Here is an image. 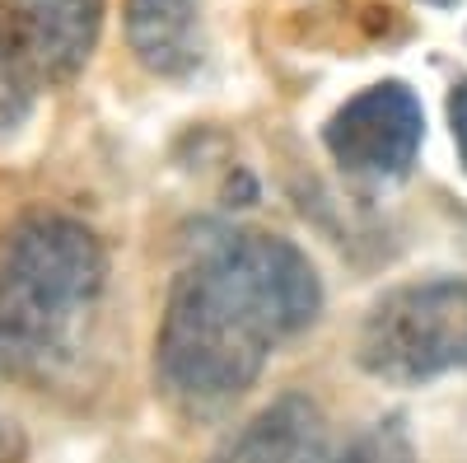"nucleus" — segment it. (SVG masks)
I'll use <instances>...</instances> for the list:
<instances>
[{"label": "nucleus", "mask_w": 467, "mask_h": 463, "mask_svg": "<svg viewBox=\"0 0 467 463\" xmlns=\"http://www.w3.org/2000/svg\"><path fill=\"white\" fill-rule=\"evenodd\" d=\"M318 314V267L290 239H215L169 286L154 332V379L182 407H224Z\"/></svg>", "instance_id": "f257e3e1"}, {"label": "nucleus", "mask_w": 467, "mask_h": 463, "mask_svg": "<svg viewBox=\"0 0 467 463\" xmlns=\"http://www.w3.org/2000/svg\"><path fill=\"white\" fill-rule=\"evenodd\" d=\"M108 290V248L70 211H28L0 239V379L43 384L89 337Z\"/></svg>", "instance_id": "f03ea898"}, {"label": "nucleus", "mask_w": 467, "mask_h": 463, "mask_svg": "<svg viewBox=\"0 0 467 463\" xmlns=\"http://www.w3.org/2000/svg\"><path fill=\"white\" fill-rule=\"evenodd\" d=\"M356 361L383 384H431L467 370V277L411 281L369 304Z\"/></svg>", "instance_id": "7ed1b4c3"}, {"label": "nucleus", "mask_w": 467, "mask_h": 463, "mask_svg": "<svg viewBox=\"0 0 467 463\" xmlns=\"http://www.w3.org/2000/svg\"><path fill=\"white\" fill-rule=\"evenodd\" d=\"M420 141H425V112L402 80L360 89L323 127V145L332 160L350 178H369V183L402 178L416 164Z\"/></svg>", "instance_id": "20e7f679"}, {"label": "nucleus", "mask_w": 467, "mask_h": 463, "mask_svg": "<svg viewBox=\"0 0 467 463\" xmlns=\"http://www.w3.org/2000/svg\"><path fill=\"white\" fill-rule=\"evenodd\" d=\"M103 5L108 0H5V15L37 80L66 85L89 66L103 28Z\"/></svg>", "instance_id": "39448f33"}, {"label": "nucleus", "mask_w": 467, "mask_h": 463, "mask_svg": "<svg viewBox=\"0 0 467 463\" xmlns=\"http://www.w3.org/2000/svg\"><path fill=\"white\" fill-rule=\"evenodd\" d=\"M127 43L150 75L182 80L206 57L202 0H127Z\"/></svg>", "instance_id": "423d86ee"}, {"label": "nucleus", "mask_w": 467, "mask_h": 463, "mask_svg": "<svg viewBox=\"0 0 467 463\" xmlns=\"http://www.w3.org/2000/svg\"><path fill=\"white\" fill-rule=\"evenodd\" d=\"M318 426L323 416L304 394H281L244 426H234L206 463H304L318 445Z\"/></svg>", "instance_id": "0eeeda50"}, {"label": "nucleus", "mask_w": 467, "mask_h": 463, "mask_svg": "<svg viewBox=\"0 0 467 463\" xmlns=\"http://www.w3.org/2000/svg\"><path fill=\"white\" fill-rule=\"evenodd\" d=\"M33 85H37V75L19 47L5 5H0V141L15 136L33 112Z\"/></svg>", "instance_id": "6e6552de"}, {"label": "nucleus", "mask_w": 467, "mask_h": 463, "mask_svg": "<svg viewBox=\"0 0 467 463\" xmlns=\"http://www.w3.org/2000/svg\"><path fill=\"white\" fill-rule=\"evenodd\" d=\"M332 463H416V445L402 416H383L374 426H365Z\"/></svg>", "instance_id": "1a4fd4ad"}, {"label": "nucleus", "mask_w": 467, "mask_h": 463, "mask_svg": "<svg viewBox=\"0 0 467 463\" xmlns=\"http://www.w3.org/2000/svg\"><path fill=\"white\" fill-rule=\"evenodd\" d=\"M28 458V436L19 431V421L0 412V463H24Z\"/></svg>", "instance_id": "9d476101"}, {"label": "nucleus", "mask_w": 467, "mask_h": 463, "mask_svg": "<svg viewBox=\"0 0 467 463\" xmlns=\"http://www.w3.org/2000/svg\"><path fill=\"white\" fill-rule=\"evenodd\" d=\"M449 127H453V145H458L462 169H467V80L453 85V94H449Z\"/></svg>", "instance_id": "9b49d317"}, {"label": "nucleus", "mask_w": 467, "mask_h": 463, "mask_svg": "<svg viewBox=\"0 0 467 463\" xmlns=\"http://www.w3.org/2000/svg\"><path fill=\"white\" fill-rule=\"evenodd\" d=\"M431 5H453V0H431Z\"/></svg>", "instance_id": "f8f14e48"}]
</instances>
